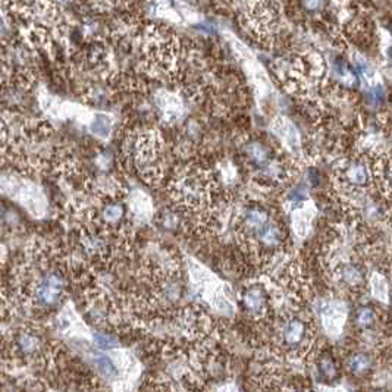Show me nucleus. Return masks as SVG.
<instances>
[{
  "label": "nucleus",
  "mask_w": 392,
  "mask_h": 392,
  "mask_svg": "<svg viewBox=\"0 0 392 392\" xmlns=\"http://www.w3.org/2000/svg\"><path fill=\"white\" fill-rule=\"evenodd\" d=\"M344 177L347 179L348 184H351L352 187H363L368 184L369 181V172H368V168H366L363 163H350L345 171H344Z\"/></svg>",
  "instance_id": "nucleus-8"
},
{
  "label": "nucleus",
  "mask_w": 392,
  "mask_h": 392,
  "mask_svg": "<svg viewBox=\"0 0 392 392\" xmlns=\"http://www.w3.org/2000/svg\"><path fill=\"white\" fill-rule=\"evenodd\" d=\"M179 216L174 212H165L161 215V224L166 229H175L179 225Z\"/></svg>",
  "instance_id": "nucleus-13"
},
{
  "label": "nucleus",
  "mask_w": 392,
  "mask_h": 392,
  "mask_svg": "<svg viewBox=\"0 0 392 392\" xmlns=\"http://www.w3.org/2000/svg\"><path fill=\"white\" fill-rule=\"evenodd\" d=\"M345 369L354 377L368 376L373 369V357L366 351H352L347 356Z\"/></svg>",
  "instance_id": "nucleus-3"
},
{
  "label": "nucleus",
  "mask_w": 392,
  "mask_h": 392,
  "mask_svg": "<svg viewBox=\"0 0 392 392\" xmlns=\"http://www.w3.org/2000/svg\"><path fill=\"white\" fill-rule=\"evenodd\" d=\"M93 338H95V341L96 344L100 347V348H106V350H112V348H116L117 345H120V343H117V339L109 334H103V332H96L93 334Z\"/></svg>",
  "instance_id": "nucleus-12"
},
{
  "label": "nucleus",
  "mask_w": 392,
  "mask_h": 392,
  "mask_svg": "<svg viewBox=\"0 0 392 392\" xmlns=\"http://www.w3.org/2000/svg\"><path fill=\"white\" fill-rule=\"evenodd\" d=\"M6 213H8V211H6V206H5L2 202H0V222L5 220Z\"/></svg>",
  "instance_id": "nucleus-15"
},
{
  "label": "nucleus",
  "mask_w": 392,
  "mask_h": 392,
  "mask_svg": "<svg viewBox=\"0 0 392 392\" xmlns=\"http://www.w3.org/2000/svg\"><path fill=\"white\" fill-rule=\"evenodd\" d=\"M241 309L252 318H261L269 309V295L261 285H250L241 293Z\"/></svg>",
  "instance_id": "nucleus-2"
},
{
  "label": "nucleus",
  "mask_w": 392,
  "mask_h": 392,
  "mask_svg": "<svg viewBox=\"0 0 392 392\" xmlns=\"http://www.w3.org/2000/svg\"><path fill=\"white\" fill-rule=\"evenodd\" d=\"M338 279L350 290L363 288L366 277L363 269L356 263H344L338 270Z\"/></svg>",
  "instance_id": "nucleus-5"
},
{
  "label": "nucleus",
  "mask_w": 392,
  "mask_h": 392,
  "mask_svg": "<svg viewBox=\"0 0 392 392\" xmlns=\"http://www.w3.org/2000/svg\"><path fill=\"white\" fill-rule=\"evenodd\" d=\"M316 369L319 373V377L326 384H334L336 382L339 376H341V369L339 364L331 352H322V354L316 360Z\"/></svg>",
  "instance_id": "nucleus-4"
},
{
  "label": "nucleus",
  "mask_w": 392,
  "mask_h": 392,
  "mask_svg": "<svg viewBox=\"0 0 392 392\" xmlns=\"http://www.w3.org/2000/svg\"><path fill=\"white\" fill-rule=\"evenodd\" d=\"M5 259H6V252H5L3 245H2V244H0V265H2V263H3Z\"/></svg>",
  "instance_id": "nucleus-16"
},
{
  "label": "nucleus",
  "mask_w": 392,
  "mask_h": 392,
  "mask_svg": "<svg viewBox=\"0 0 392 392\" xmlns=\"http://www.w3.org/2000/svg\"><path fill=\"white\" fill-rule=\"evenodd\" d=\"M377 311L370 304H361L354 311V325L359 329H372L377 323Z\"/></svg>",
  "instance_id": "nucleus-6"
},
{
  "label": "nucleus",
  "mask_w": 392,
  "mask_h": 392,
  "mask_svg": "<svg viewBox=\"0 0 392 392\" xmlns=\"http://www.w3.org/2000/svg\"><path fill=\"white\" fill-rule=\"evenodd\" d=\"M248 152V158H250V161L259 166H263L265 163H268V152L266 149L259 145V142H252L250 146H248L247 149Z\"/></svg>",
  "instance_id": "nucleus-10"
},
{
  "label": "nucleus",
  "mask_w": 392,
  "mask_h": 392,
  "mask_svg": "<svg viewBox=\"0 0 392 392\" xmlns=\"http://www.w3.org/2000/svg\"><path fill=\"white\" fill-rule=\"evenodd\" d=\"M369 392H391V391H388L386 388H381V386H377V388H373V389H370Z\"/></svg>",
  "instance_id": "nucleus-17"
},
{
  "label": "nucleus",
  "mask_w": 392,
  "mask_h": 392,
  "mask_svg": "<svg viewBox=\"0 0 392 392\" xmlns=\"http://www.w3.org/2000/svg\"><path fill=\"white\" fill-rule=\"evenodd\" d=\"M303 3L309 10H318L322 5V0H303Z\"/></svg>",
  "instance_id": "nucleus-14"
},
{
  "label": "nucleus",
  "mask_w": 392,
  "mask_h": 392,
  "mask_svg": "<svg viewBox=\"0 0 392 392\" xmlns=\"http://www.w3.org/2000/svg\"><path fill=\"white\" fill-rule=\"evenodd\" d=\"M131 211H133L134 215L141 216V218H146L150 215L152 212V206H150V200L149 197H146L145 194H136L133 195V199H131Z\"/></svg>",
  "instance_id": "nucleus-9"
},
{
  "label": "nucleus",
  "mask_w": 392,
  "mask_h": 392,
  "mask_svg": "<svg viewBox=\"0 0 392 392\" xmlns=\"http://www.w3.org/2000/svg\"><path fill=\"white\" fill-rule=\"evenodd\" d=\"M91 363L103 377L111 379V381H115L117 375H120V370H117L113 360L106 354H101V352H93L91 354Z\"/></svg>",
  "instance_id": "nucleus-7"
},
{
  "label": "nucleus",
  "mask_w": 392,
  "mask_h": 392,
  "mask_svg": "<svg viewBox=\"0 0 392 392\" xmlns=\"http://www.w3.org/2000/svg\"><path fill=\"white\" fill-rule=\"evenodd\" d=\"M279 343L288 351L304 350L310 344V325L298 316H291L279 326Z\"/></svg>",
  "instance_id": "nucleus-1"
},
{
  "label": "nucleus",
  "mask_w": 392,
  "mask_h": 392,
  "mask_svg": "<svg viewBox=\"0 0 392 392\" xmlns=\"http://www.w3.org/2000/svg\"><path fill=\"white\" fill-rule=\"evenodd\" d=\"M91 128H93V133L96 136L108 137L111 133V128H112V121L108 116H97L93 125H91Z\"/></svg>",
  "instance_id": "nucleus-11"
}]
</instances>
